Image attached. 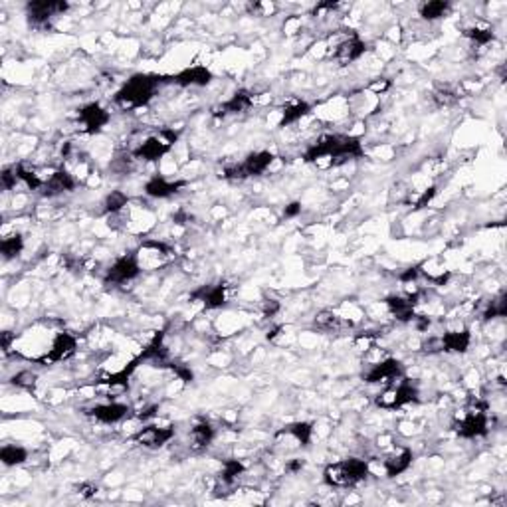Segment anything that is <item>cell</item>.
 <instances>
[{"mask_svg": "<svg viewBox=\"0 0 507 507\" xmlns=\"http://www.w3.org/2000/svg\"><path fill=\"white\" fill-rule=\"evenodd\" d=\"M343 325H345V321L335 315L333 311H321L315 317V327L321 331H339Z\"/></svg>", "mask_w": 507, "mask_h": 507, "instance_id": "obj_30", "label": "cell"}, {"mask_svg": "<svg viewBox=\"0 0 507 507\" xmlns=\"http://www.w3.org/2000/svg\"><path fill=\"white\" fill-rule=\"evenodd\" d=\"M279 434H288L291 436L299 446H309L311 438H313V424L311 422H293L284 430H279Z\"/></svg>", "mask_w": 507, "mask_h": 507, "instance_id": "obj_24", "label": "cell"}, {"mask_svg": "<svg viewBox=\"0 0 507 507\" xmlns=\"http://www.w3.org/2000/svg\"><path fill=\"white\" fill-rule=\"evenodd\" d=\"M367 52V42L363 40L359 34H351L349 38L343 42H339L337 48L333 52V58L341 64V66H347L353 62L361 60Z\"/></svg>", "mask_w": 507, "mask_h": 507, "instance_id": "obj_12", "label": "cell"}, {"mask_svg": "<svg viewBox=\"0 0 507 507\" xmlns=\"http://www.w3.org/2000/svg\"><path fill=\"white\" fill-rule=\"evenodd\" d=\"M416 303H418V293H410V296H392L387 299V308L390 311V315L398 319L400 323H408L416 317Z\"/></svg>", "mask_w": 507, "mask_h": 507, "instance_id": "obj_17", "label": "cell"}, {"mask_svg": "<svg viewBox=\"0 0 507 507\" xmlns=\"http://www.w3.org/2000/svg\"><path fill=\"white\" fill-rule=\"evenodd\" d=\"M143 272L141 266L139 254L131 252V254H123L120 258H115V262L111 264L110 268L105 269V278L103 281L107 286H123V284H129L133 279L139 276Z\"/></svg>", "mask_w": 507, "mask_h": 507, "instance_id": "obj_6", "label": "cell"}, {"mask_svg": "<svg viewBox=\"0 0 507 507\" xmlns=\"http://www.w3.org/2000/svg\"><path fill=\"white\" fill-rule=\"evenodd\" d=\"M24 250V238L22 234H11L6 238H2L0 242V254L4 260H14L18 258Z\"/></svg>", "mask_w": 507, "mask_h": 507, "instance_id": "obj_28", "label": "cell"}, {"mask_svg": "<svg viewBox=\"0 0 507 507\" xmlns=\"http://www.w3.org/2000/svg\"><path fill=\"white\" fill-rule=\"evenodd\" d=\"M278 311L279 301H276V299H266V301H264V315H266V317H274Z\"/></svg>", "mask_w": 507, "mask_h": 507, "instance_id": "obj_39", "label": "cell"}, {"mask_svg": "<svg viewBox=\"0 0 507 507\" xmlns=\"http://www.w3.org/2000/svg\"><path fill=\"white\" fill-rule=\"evenodd\" d=\"M412 450L408 448H400L398 452H392L388 454L385 460H383V466H385V472H387L388 477H397L400 474H404L408 467L412 466Z\"/></svg>", "mask_w": 507, "mask_h": 507, "instance_id": "obj_20", "label": "cell"}, {"mask_svg": "<svg viewBox=\"0 0 507 507\" xmlns=\"http://www.w3.org/2000/svg\"><path fill=\"white\" fill-rule=\"evenodd\" d=\"M301 214V202H289L288 206L284 209V216L286 218H296Z\"/></svg>", "mask_w": 507, "mask_h": 507, "instance_id": "obj_40", "label": "cell"}, {"mask_svg": "<svg viewBox=\"0 0 507 507\" xmlns=\"http://www.w3.org/2000/svg\"><path fill=\"white\" fill-rule=\"evenodd\" d=\"M402 377H404V367H402V363L397 361V359H383V361H378V363H373L371 368L363 375L365 383H368V385L383 383L385 387L395 385V383L400 380Z\"/></svg>", "mask_w": 507, "mask_h": 507, "instance_id": "obj_7", "label": "cell"}, {"mask_svg": "<svg viewBox=\"0 0 507 507\" xmlns=\"http://www.w3.org/2000/svg\"><path fill=\"white\" fill-rule=\"evenodd\" d=\"M78 351V337L71 335L68 331H60L56 333V337L52 339L50 351L44 355V357L38 359V363L42 365H56V363H62V361H68L70 357L76 355Z\"/></svg>", "mask_w": 507, "mask_h": 507, "instance_id": "obj_8", "label": "cell"}, {"mask_svg": "<svg viewBox=\"0 0 507 507\" xmlns=\"http://www.w3.org/2000/svg\"><path fill=\"white\" fill-rule=\"evenodd\" d=\"M78 121L86 133H100L111 121V113L100 103H90L78 111Z\"/></svg>", "mask_w": 507, "mask_h": 507, "instance_id": "obj_11", "label": "cell"}, {"mask_svg": "<svg viewBox=\"0 0 507 507\" xmlns=\"http://www.w3.org/2000/svg\"><path fill=\"white\" fill-rule=\"evenodd\" d=\"M466 36L470 38V40L474 42L476 46H479V48H484V46H487V44H491L494 42V38H496V34H494V30L491 28H470V30H466Z\"/></svg>", "mask_w": 507, "mask_h": 507, "instance_id": "obj_33", "label": "cell"}, {"mask_svg": "<svg viewBox=\"0 0 507 507\" xmlns=\"http://www.w3.org/2000/svg\"><path fill=\"white\" fill-rule=\"evenodd\" d=\"M365 147L359 137L353 135H323L315 143H311L308 151L303 153L305 163H317V161L329 159L331 165H341L347 161L363 157Z\"/></svg>", "mask_w": 507, "mask_h": 507, "instance_id": "obj_1", "label": "cell"}, {"mask_svg": "<svg viewBox=\"0 0 507 507\" xmlns=\"http://www.w3.org/2000/svg\"><path fill=\"white\" fill-rule=\"evenodd\" d=\"M371 474V466L363 458H347L335 464H329L323 472L325 484L331 487H353L365 482Z\"/></svg>", "mask_w": 507, "mask_h": 507, "instance_id": "obj_3", "label": "cell"}, {"mask_svg": "<svg viewBox=\"0 0 507 507\" xmlns=\"http://www.w3.org/2000/svg\"><path fill=\"white\" fill-rule=\"evenodd\" d=\"M76 187H78V179L71 175L70 170L58 169L54 170L50 177L46 179V182H44V187H42V197L54 199V197H60L64 192L76 190Z\"/></svg>", "mask_w": 507, "mask_h": 507, "instance_id": "obj_13", "label": "cell"}, {"mask_svg": "<svg viewBox=\"0 0 507 507\" xmlns=\"http://www.w3.org/2000/svg\"><path fill=\"white\" fill-rule=\"evenodd\" d=\"M434 197H436V187H430V189L422 190L420 197L414 200V210H420L424 209V206H428V202L434 199Z\"/></svg>", "mask_w": 507, "mask_h": 507, "instance_id": "obj_37", "label": "cell"}, {"mask_svg": "<svg viewBox=\"0 0 507 507\" xmlns=\"http://www.w3.org/2000/svg\"><path fill=\"white\" fill-rule=\"evenodd\" d=\"M14 169H16V177H18V180H21L22 185H24L28 190H38L44 187L46 180L40 179V175H36V173L28 169L26 165L18 163V165H14Z\"/></svg>", "mask_w": 507, "mask_h": 507, "instance_id": "obj_29", "label": "cell"}, {"mask_svg": "<svg viewBox=\"0 0 507 507\" xmlns=\"http://www.w3.org/2000/svg\"><path fill=\"white\" fill-rule=\"evenodd\" d=\"M28 460V450L16 444H6V446L0 448V462L6 467L22 466L24 462Z\"/></svg>", "mask_w": 507, "mask_h": 507, "instance_id": "obj_26", "label": "cell"}, {"mask_svg": "<svg viewBox=\"0 0 507 507\" xmlns=\"http://www.w3.org/2000/svg\"><path fill=\"white\" fill-rule=\"evenodd\" d=\"M452 8V4L446 2V0H432V2H424V4H420V8H418V14L422 16V21H428V22H434L438 18H444L448 12Z\"/></svg>", "mask_w": 507, "mask_h": 507, "instance_id": "obj_25", "label": "cell"}, {"mask_svg": "<svg viewBox=\"0 0 507 507\" xmlns=\"http://www.w3.org/2000/svg\"><path fill=\"white\" fill-rule=\"evenodd\" d=\"M187 182L185 180H169L167 177L163 175H155L151 177L147 182H145V194L149 199H170L175 197L177 192H180V189H185Z\"/></svg>", "mask_w": 507, "mask_h": 507, "instance_id": "obj_15", "label": "cell"}, {"mask_svg": "<svg viewBox=\"0 0 507 507\" xmlns=\"http://www.w3.org/2000/svg\"><path fill=\"white\" fill-rule=\"evenodd\" d=\"M507 313V301L506 296L501 293L499 298L491 299L487 303L486 311H484V321H489V319H497V317H506Z\"/></svg>", "mask_w": 507, "mask_h": 507, "instance_id": "obj_32", "label": "cell"}, {"mask_svg": "<svg viewBox=\"0 0 507 507\" xmlns=\"http://www.w3.org/2000/svg\"><path fill=\"white\" fill-rule=\"evenodd\" d=\"M163 81H167L163 76H155V74H137L131 80L123 83L113 101L120 105L121 110H139L149 105V101L155 98V93L159 90Z\"/></svg>", "mask_w": 507, "mask_h": 507, "instance_id": "obj_2", "label": "cell"}, {"mask_svg": "<svg viewBox=\"0 0 507 507\" xmlns=\"http://www.w3.org/2000/svg\"><path fill=\"white\" fill-rule=\"evenodd\" d=\"M274 161H276V155L272 151H254L240 165H228L222 177L228 180H246L260 177L274 165Z\"/></svg>", "mask_w": 507, "mask_h": 507, "instance_id": "obj_4", "label": "cell"}, {"mask_svg": "<svg viewBox=\"0 0 507 507\" xmlns=\"http://www.w3.org/2000/svg\"><path fill=\"white\" fill-rule=\"evenodd\" d=\"M192 299L202 301L206 309H220L226 303V286L216 284V286H202L192 293Z\"/></svg>", "mask_w": 507, "mask_h": 507, "instance_id": "obj_21", "label": "cell"}, {"mask_svg": "<svg viewBox=\"0 0 507 507\" xmlns=\"http://www.w3.org/2000/svg\"><path fill=\"white\" fill-rule=\"evenodd\" d=\"M254 105V95L246 90H240L236 91L230 100H226L224 103H220L216 111H214V115H238V113H244V111H248L250 107Z\"/></svg>", "mask_w": 507, "mask_h": 507, "instance_id": "obj_18", "label": "cell"}, {"mask_svg": "<svg viewBox=\"0 0 507 507\" xmlns=\"http://www.w3.org/2000/svg\"><path fill=\"white\" fill-rule=\"evenodd\" d=\"M173 438H175V426H155V424H151V426L141 428L139 432L133 436V442L143 448H149V450H157V448L169 444Z\"/></svg>", "mask_w": 507, "mask_h": 507, "instance_id": "obj_10", "label": "cell"}, {"mask_svg": "<svg viewBox=\"0 0 507 507\" xmlns=\"http://www.w3.org/2000/svg\"><path fill=\"white\" fill-rule=\"evenodd\" d=\"M177 139H179V133L175 129L159 131L157 135H151L145 141H141L133 149V157L139 161H147V163L161 161L165 155H169Z\"/></svg>", "mask_w": 507, "mask_h": 507, "instance_id": "obj_5", "label": "cell"}, {"mask_svg": "<svg viewBox=\"0 0 507 507\" xmlns=\"http://www.w3.org/2000/svg\"><path fill=\"white\" fill-rule=\"evenodd\" d=\"M18 182L21 180L16 177V169L14 167H6V169L2 170V187H4V190H12Z\"/></svg>", "mask_w": 507, "mask_h": 507, "instance_id": "obj_36", "label": "cell"}, {"mask_svg": "<svg viewBox=\"0 0 507 507\" xmlns=\"http://www.w3.org/2000/svg\"><path fill=\"white\" fill-rule=\"evenodd\" d=\"M472 345V333L467 329H458V331H448L440 335V347L444 353H466Z\"/></svg>", "mask_w": 507, "mask_h": 507, "instance_id": "obj_19", "label": "cell"}, {"mask_svg": "<svg viewBox=\"0 0 507 507\" xmlns=\"http://www.w3.org/2000/svg\"><path fill=\"white\" fill-rule=\"evenodd\" d=\"M129 412L131 408L125 402H117V400H111L105 404H95L88 410V414L101 424H117L129 416Z\"/></svg>", "mask_w": 507, "mask_h": 507, "instance_id": "obj_14", "label": "cell"}, {"mask_svg": "<svg viewBox=\"0 0 507 507\" xmlns=\"http://www.w3.org/2000/svg\"><path fill=\"white\" fill-rule=\"evenodd\" d=\"M78 494L81 497H93L98 494V486H93V484H81L78 486Z\"/></svg>", "mask_w": 507, "mask_h": 507, "instance_id": "obj_42", "label": "cell"}, {"mask_svg": "<svg viewBox=\"0 0 507 507\" xmlns=\"http://www.w3.org/2000/svg\"><path fill=\"white\" fill-rule=\"evenodd\" d=\"M169 365L170 371L177 375L179 380H182V383H192L194 380V373L190 371L189 365H182V363H169Z\"/></svg>", "mask_w": 507, "mask_h": 507, "instance_id": "obj_35", "label": "cell"}, {"mask_svg": "<svg viewBox=\"0 0 507 507\" xmlns=\"http://www.w3.org/2000/svg\"><path fill=\"white\" fill-rule=\"evenodd\" d=\"M127 204H129V197L123 190H111L110 194L105 197V202H103V206H105L103 212L110 214V216H117L127 209Z\"/></svg>", "mask_w": 507, "mask_h": 507, "instance_id": "obj_27", "label": "cell"}, {"mask_svg": "<svg viewBox=\"0 0 507 507\" xmlns=\"http://www.w3.org/2000/svg\"><path fill=\"white\" fill-rule=\"evenodd\" d=\"M309 111H311V105H309L308 101H293V103H289V105H286L284 111H281L279 127H289V125L298 123V121H301L303 117H308Z\"/></svg>", "mask_w": 507, "mask_h": 507, "instance_id": "obj_23", "label": "cell"}, {"mask_svg": "<svg viewBox=\"0 0 507 507\" xmlns=\"http://www.w3.org/2000/svg\"><path fill=\"white\" fill-rule=\"evenodd\" d=\"M303 466H305V462H303L301 458H293V460H289L288 464H286V472H289V474H298Z\"/></svg>", "mask_w": 507, "mask_h": 507, "instance_id": "obj_41", "label": "cell"}, {"mask_svg": "<svg viewBox=\"0 0 507 507\" xmlns=\"http://www.w3.org/2000/svg\"><path fill=\"white\" fill-rule=\"evenodd\" d=\"M68 11V2H48V0H40V2H28L26 4V16L32 26H46L48 22L64 14Z\"/></svg>", "mask_w": 507, "mask_h": 507, "instance_id": "obj_9", "label": "cell"}, {"mask_svg": "<svg viewBox=\"0 0 507 507\" xmlns=\"http://www.w3.org/2000/svg\"><path fill=\"white\" fill-rule=\"evenodd\" d=\"M214 438H216V428L206 420H202V422L190 428V448L197 450V452L206 450L214 442Z\"/></svg>", "mask_w": 507, "mask_h": 507, "instance_id": "obj_22", "label": "cell"}, {"mask_svg": "<svg viewBox=\"0 0 507 507\" xmlns=\"http://www.w3.org/2000/svg\"><path fill=\"white\" fill-rule=\"evenodd\" d=\"M367 90L371 91V93H373V95H383V93H385V91L390 90V81L385 80V78H383V80H375V81H371V83H368V88H367Z\"/></svg>", "mask_w": 507, "mask_h": 507, "instance_id": "obj_38", "label": "cell"}, {"mask_svg": "<svg viewBox=\"0 0 507 507\" xmlns=\"http://www.w3.org/2000/svg\"><path fill=\"white\" fill-rule=\"evenodd\" d=\"M244 474V464L240 462V460H226L224 464H222V472H220V476H222V482L224 484H234L240 476Z\"/></svg>", "mask_w": 507, "mask_h": 507, "instance_id": "obj_31", "label": "cell"}, {"mask_svg": "<svg viewBox=\"0 0 507 507\" xmlns=\"http://www.w3.org/2000/svg\"><path fill=\"white\" fill-rule=\"evenodd\" d=\"M36 380H38V375H36V373H32V371H21V373H16V375L12 377V385L18 388L32 390L34 385H36Z\"/></svg>", "mask_w": 507, "mask_h": 507, "instance_id": "obj_34", "label": "cell"}, {"mask_svg": "<svg viewBox=\"0 0 507 507\" xmlns=\"http://www.w3.org/2000/svg\"><path fill=\"white\" fill-rule=\"evenodd\" d=\"M169 81L180 88H204L212 81V71L204 66H192L179 71L177 76H170Z\"/></svg>", "mask_w": 507, "mask_h": 507, "instance_id": "obj_16", "label": "cell"}]
</instances>
